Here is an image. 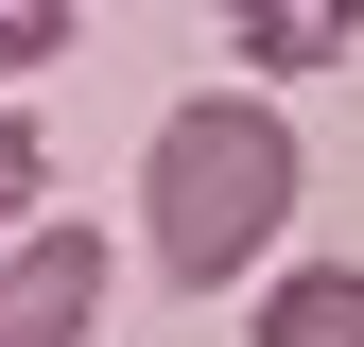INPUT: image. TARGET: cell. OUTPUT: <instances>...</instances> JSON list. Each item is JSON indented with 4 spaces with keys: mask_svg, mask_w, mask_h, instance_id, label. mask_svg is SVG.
<instances>
[{
    "mask_svg": "<svg viewBox=\"0 0 364 347\" xmlns=\"http://www.w3.org/2000/svg\"><path fill=\"white\" fill-rule=\"evenodd\" d=\"M295 191H312V139H295L278 87H191V105L139 139V243H156L173 295L260 278L278 226H295Z\"/></svg>",
    "mask_w": 364,
    "mask_h": 347,
    "instance_id": "obj_1",
    "label": "cell"
},
{
    "mask_svg": "<svg viewBox=\"0 0 364 347\" xmlns=\"http://www.w3.org/2000/svg\"><path fill=\"white\" fill-rule=\"evenodd\" d=\"M87 313H105V243L70 208L0 243V347H87Z\"/></svg>",
    "mask_w": 364,
    "mask_h": 347,
    "instance_id": "obj_2",
    "label": "cell"
},
{
    "mask_svg": "<svg viewBox=\"0 0 364 347\" xmlns=\"http://www.w3.org/2000/svg\"><path fill=\"white\" fill-rule=\"evenodd\" d=\"M243 347H364V260H278Z\"/></svg>",
    "mask_w": 364,
    "mask_h": 347,
    "instance_id": "obj_3",
    "label": "cell"
},
{
    "mask_svg": "<svg viewBox=\"0 0 364 347\" xmlns=\"http://www.w3.org/2000/svg\"><path fill=\"white\" fill-rule=\"evenodd\" d=\"M364 35V0H225V53L243 70H330Z\"/></svg>",
    "mask_w": 364,
    "mask_h": 347,
    "instance_id": "obj_4",
    "label": "cell"
},
{
    "mask_svg": "<svg viewBox=\"0 0 364 347\" xmlns=\"http://www.w3.org/2000/svg\"><path fill=\"white\" fill-rule=\"evenodd\" d=\"M53 226V139H35V105H0V243Z\"/></svg>",
    "mask_w": 364,
    "mask_h": 347,
    "instance_id": "obj_5",
    "label": "cell"
},
{
    "mask_svg": "<svg viewBox=\"0 0 364 347\" xmlns=\"http://www.w3.org/2000/svg\"><path fill=\"white\" fill-rule=\"evenodd\" d=\"M70 53V0H0V105H18V70Z\"/></svg>",
    "mask_w": 364,
    "mask_h": 347,
    "instance_id": "obj_6",
    "label": "cell"
}]
</instances>
